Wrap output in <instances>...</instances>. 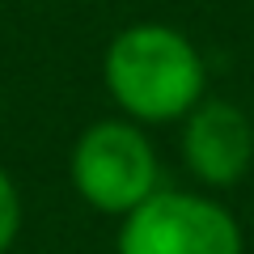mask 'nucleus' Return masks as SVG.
I'll return each mask as SVG.
<instances>
[{
	"instance_id": "obj_1",
	"label": "nucleus",
	"mask_w": 254,
	"mask_h": 254,
	"mask_svg": "<svg viewBox=\"0 0 254 254\" xmlns=\"http://www.w3.org/2000/svg\"><path fill=\"white\" fill-rule=\"evenodd\" d=\"M102 81L123 119L140 127L182 123L208 98V64L178 26L136 21L106 43Z\"/></svg>"
},
{
	"instance_id": "obj_2",
	"label": "nucleus",
	"mask_w": 254,
	"mask_h": 254,
	"mask_svg": "<svg viewBox=\"0 0 254 254\" xmlns=\"http://www.w3.org/2000/svg\"><path fill=\"white\" fill-rule=\"evenodd\" d=\"M72 190L93 212L123 220L131 208L161 190V161L144 127L131 119H98L76 136L68 153Z\"/></svg>"
},
{
	"instance_id": "obj_3",
	"label": "nucleus",
	"mask_w": 254,
	"mask_h": 254,
	"mask_svg": "<svg viewBox=\"0 0 254 254\" xmlns=\"http://www.w3.org/2000/svg\"><path fill=\"white\" fill-rule=\"evenodd\" d=\"M237 216L208 190L161 187L119 225L115 254H242Z\"/></svg>"
},
{
	"instance_id": "obj_4",
	"label": "nucleus",
	"mask_w": 254,
	"mask_h": 254,
	"mask_svg": "<svg viewBox=\"0 0 254 254\" xmlns=\"http://www.w3.org/2000/svg\"><path fill=\"white\" fill-rule=\"evenodd\" d=\"M182 165L208 190H229L254 165V123L237 102L203 98L182 119Z\"/></svg>"
},
{
	"instance_id": "obj_5",
	"label": "nucleus",
	"mask_w": 254,
	"mask_h": 254,
	"mask_svg": "<svg viewBox=\"0 0 254 254\" xmlns=\"http://www.w3.org/2000/svg\"><path fill=\"white\" fill-rule=\"evenodd\" d=\"M21 233V190L9 170H0V254H9Z\"/></svg>"
}]
</instances>
